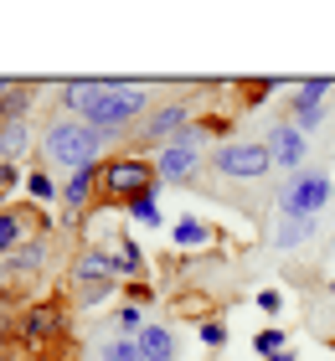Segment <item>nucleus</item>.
Instances as JSON below:
<instances>
[{"mask_svg":"<svg viewBox=\"0 0 335 361\" xmlns=\"http://www.w3.org/2000/svg\"><path fill=\"white\" fill-rule=\"evenodd\" d=\"M104 145H109V135H98V129L83 124V119H52V129L42 135L47 160H52V166H62V171L104 166Z\"/></svg>","mask_w":335,"mask_h":361,"instance_id":"1","label":"nucleus"},{"mask_svg":"<svg viewBox=\"0 0 335 361\" xmlns=\"http://www.w3.org/2000/svg\"><path fill=\"white\" fill-rule=\"evenodd\" d=\"M155 186H160V176L150 155H114L98 171V207H129L134 196H145Z\"/></svg>","mask_w":335,"mask_h":361,"instance_id":"2","label":"nucleus"},{"mask_svg":"<svg viewBox=\"0 0 335 361\" xmlns=\"http://www.w3.org/2000/svg\"><path fill=\"white\" fill-rule=\"evenodd\" d=\"M134 119H150V88L145 83H129V78H114L109 83V93H104V104L93 109V129L98 135H124V129L134 124Z\"/></svg>","mask_w":335,"mask_h":361,"instance_id":"3","label":"nucleus"},{"mask_svg":"<svg viewBox=\"0 0 335 361\" xmlns=\"http://www.w3.org/2000/svg\"><path fill=\"white\" fill-rule=\"evenodd\" d=\"M335 202V180L320 166H305L299 176L284 180L279 191V217H320V212Z\"/></svg>","mask_w":335,"mask_h":361,"instance_id":"4","label":"nucleus"},{"mask_svg":"<svg viewBox=\"0 0 335 361\" xmlns=\"http://www.w3.org/2000/svg\"><path fill=\"white\" fill-rule=\"evenodd\" d=\"M207 166L222 180H263L268 171H274V160H268L263 140H227V145H217V150H212Z\"/></svg>","mask_w":335,"mask_h":361,"instance_id":"5","label":"nucleus"},{"mask_svg":"<svg viewBox=\"0 0 335 361\" xmlns=\"http://www.w3.org/2000/svg\"><path fill=\"white\" fill-rule=\"evenodd\" d=\"M16 336L26 341V346H57L67 336V305L57 300H37L21 310V320H16Z\"/></svg>","mask_w":335,"mask_h":361,"instance_id":"6","label":"nucleus"},{"mask_svg":"<svg viewBox=\"0 0 335 361\" xmlns=\"http://www.w3.org/2000/svg\"><path fill=\"white\" fill-rule=\"evenodd\" d=\"M263 150H268V160H274L279 171L299 176V171H305V160H310V135H305L294 119H279V124H268Z\"/></svg>","mask_w":335,"mask_h":361,"instance_id":"7","label":"nucleus"},{"mask_svg":"<svg viewBox=\"0 0 335 361\" xmlns=\"http://www.w3.org/2000/svg\"><path fill=\"white\" fill-rule=\"evenodd\" d=\"M196 119V114L186 104H160L150 109V119L134 129V140H140V150H165V145H176L181 135H186V124Z\"/></svg>","mask_w":335,"mask_h":361,"instance_id":"8","label":"nucleus"},{"mask_svg":"<svg viewBox=\"0 0 335 361\" xmlns=\"http://www.w3.org/2000/svg\"><path fill=\"white\" fill-rule=\"evenodd\" d=\"M109 83H114V78H73V83H62V88H57V98H62V104L78 114L83 124H88V119H93V109L104 104Z\"/></svg>","mask_w":335,"mask_h":361,"instance_id":"9","label":"nucleus"},{"mask_svg":"<svg viewBox=\"0 0 335 361\" xmlns=\"http://www.w3.org/2000/svg\"><path fill=\"white\" fill-rule=\"evenodd\" d=\"M196 171H201V150H191V145H165V150L155 155V176L171 180V186L196 180Z\"/></svg>","mask_w":335,"mask_h":361,"instance_id":"10","label":"nucleus"},{"mask_svg":"<svg viewBox=\"0 0 335 361\" xmlns=\"http://www.w3.org/2000/svg\"><path fill=\"white\" fill-rule=\"evenodd\" d=\"M98 279H119V274H114L109 248H98V243H93V248H83V253H78V264H73V284L83 289V284H98Z\"/></svg>","mask_w":335,"mask_h":361,"instance_id":"11","label":"nucleus"},{"mask_svg":"<svg viewBox=\"0 0 335 361\" xmlns=\"http://www.w3.org/2000/svg\"><path fill=\"white\" fill-rule=\"evenodd\" d=\"M98 171H104V166H88V171H73V176H67V186H62V207H67V212H83V207L98 196Z\"/></svg>","mask_w":335,"mask_h":361,"instance_id":"12","label":"nucleus"},{"mask_svg":"<svg viewBox=\"0 0 335 361\" xmlns=\"http://www.w3.org/2000/svg\"><path fill=\"white\" fill-rule=\"evenodd\" d=\"M109 258H114V274L145 279V253H140V243H134L129 233H114L109 238Z\"/></svg>","mask_w":335,"mask_h":361,"instance_id":"13","label":"nucleus"},{"mask_svg":"<svg viewBox=\"0 0 335 361\" xmlns=\"http://www.w3.org/2000/svg\"><path fill=\"white\" fill-rule=\"evenodd\" d=\"M21 243H31V217L16 207H0V258H11Z\"/></svg>","mask_w":335,"mask_h":361,"instance_id":"14","label":"nucleus"},{"mask_svg":"<svg viewBox=\"0 0 335 361\" xmlns=\"http://www.w3.org/2000/svg\"><path fill=\"white\" fill-rule=\"evenodd\" d=\"M37 83H16L11 88V98H6V104H0V124H26L31 119V104H37Z\"/></svg>","mask_w":335,"mask_h":361,"instance_id":"15","label":"nucleus"},{"mask_svg":"<svg viewBox=\"0 0 335 361\" xmlns=\"http://www.w3.org/2000/svg\"><path fill=\"white\" fill-rule=\"evenodd\" d=\"M47 264V233H37L31 243H21L11 258H6V274H37Z\"/></svg>","mask_w":335,"mask_h":361,"instance_id":"16","label":"nucleus"},{"mask_svg":"<svg viewBox=\"0 0 335 361\" xmlns=\"http://www.w3.org/2000/svg\"><path fill=\"white\" fill-rule=\"evenodd\" d=\"M171 243H176V248H207V243H212V227L207 222H201V217H176L171 222Z\"/></svg>","mask_w":335,"mask_h":361,"instance_id":"17","label":"nucleus"},{"mask_svg":"<svg viewBox=\"0 0 335 361\" xmlns=\"http://www.w3.org/2000/svg\"><path fill=\"white\" fill-rule=\"evenodd\" d=\"M31 150V124H0V160L16 166V160H26Z\"/></svg>","mask_w":335,"mask_h":361,"instance_id":"18","label":"nucleus"},{"mask_svg":"<svg viewBox=\"0 0 335 361\" xmlns=\"http://www.w3.org/2000/svg\"><path fill=\"white\" fill-rule=\"evenodd\" d=\"M330 78H310V83H299L294 88V98H289V104H294V114H310V109H325V98H330ZM294 114H289V119H294Z\"/></svg>","mask_w":335,"mask_h":361,"instance_id":"19","label":"nucleus"},{"mask_svg":"<svg viewBox=\"0 0 335 361\" xmlns=\"http://www.w3.org/2000/svg\"><path fill=\"white\" fill-rule=\"evenodd\" d=\"M140 356L145 361H171L176 356L171 331H165V325H145V331H140Z\"/></svg>","mask_w":335,"mask_h":361,"instance_id":"20","label":"nucleus"},{"mask_svg":"<svg viewBox=\"0 0 335 361\" xmlns=\"http://www.w3.org/2000/svg\"><path fill=\"white\" fill-rule=\"evenodd\" d=\"M310 238H315V217H279V233H274L279 248H299Z\"/></svg>","mask_w":335,"mask_h":361,"instance_id":"21","label":"nucleus"},{"mask_svg":"<svg viewBox=\"0 0 335 361\" xmlns=\"http://www.w3.org/2000/svg\"><path fill=\"white\" fill-rule=\"evenodd\" d=\"M124 212H129V222H140V227H160V196H155V191L134 196Z\"/></svg>","mask_w":335,"mask_h":361,"instance_id":"22","label":"nucleus"},{"mask_svg":"<svg viewBox=\"0 0 335 361\" xmlns=\"http://www.w3.org/2000/svg\"><path fill=\"white\" fill-rule=\"evenodd\" d=\"M104 361H145L140 356V336H114V341H104Z\"/></svg>","mask_w":335,"mask_h":361,"instance_id":"23","label":"nucleus"},{"mask_svg":"<svg viewBox=\"0 0 335 361\" xmlns=\"http://www.w3.org/2000/svg\"><path fill=\"white\" fill-rule=\"evenodd\" d=\"M253 351H258V356H279V351H289V341H284V325H263V331L253 336Z\"/></svg>","mask_w":335,"mask_h":361,"instance_id":"24","label":"nucleus"},{"mask_svg":"<svg viewBox=\"0 0 335 361\" xmlns=\"http://www.w3.org/2000/svg\"><path fill=\"white\" fill-rule=\"evenodd\" d=\"M26 191H31V202H57V186H52V176H47V171H31L26 176Z\"/></svg>","mask_w":335,"mask_h":361,"instance_id":"25","label":"nucleus"},{"mask_svg":"<svg viewBox=\"0 0 335 361\" xmlns=\"http://www.w3.org/2000/svg\"><path fill=\"white\" fill-rule=\"evenodd\" d=\"M109 294H114V279H98V284H83L78 289V305H104Z\"/></svg>","mask_w":335,"mask_h":361,"instance_id":"26","label":"nucleus"},{"mask_svg":"<svg viewBox=\"0 0 335 361\" xmlns=\"http://www.w3.org/2000/svg\"><path fill=\"white\" fill-rule=\"evenodd\" d=\"M176 310H181V315H196V325H201V320H212V315H207V310H212V305H207V294H186V300L176 294Z\"/></svg>","mask_w":335,"mask_h":361,"instance_id":"27","label":"nucleus"},{"mask_svg":"<svg viewBox=\"0 0 335 361\" xmlns=\"http://www.w3.org/2000/svg\"><path fill=\"white\" fill-rule=\"evenodd\" d=\"M114 325H119L124 336H140V331H145V315H140V305H124L119 315H114Z\"/></svg>","mask_w":335,"mask_h":361,"instance_id":"28","label":"nucleus"},{"mask_svg":"<svg viewBox=\"0 0 335 361\" xmlns=\"http://www.w3.org/2000/svg\"><path fill=\"white\" fill-rule=\"evenodd\" d=\"M196 336H201V346H227V325H217V320H201Z\"/></svg>","mask_w":335,"mask_h":361,"instance_id":"29","label":"nucleus"},{"mask_svg":"<svg viewBox=\"0 0 335 361\" xmlns=\"http://www.w3.org/2000/svg\"><path fill=\"white\" fill-rule=\"evenodd\" d=\"M124 294H129V305H150V300H155V289H150L145 279H134V284H124Z\"/></svg>","mask_w":335,"mask_h":361,"instance_id":"30","label":"nucleus"},{"mask_svg":"<svg viewBox=\"0 0 335 361\" xmlns=\"http://www.w3.org/2000/svg\"><path fill=\"white\" fill-rule=\"evenodd\" d=\"M258 310H263V315H279V310H284V294H279V289H258Z\"/></svg>","mask_w":335,"mask_h":361,"instance_id":"31","label":"nucleus"},{"mask_svg":"<svg viewBox=\"0 0 335 361\" xmlns=\"http://www.w3.org/2000/svg\"><path fill=\"white\" fill-rule=\"evenodd\" d=\"M16 180H21V171H16V166H6V160H0V202H6V191L16 186Z\"/></svg>","mask_w":335,"mask_h":361,"instance_id":"32","label":"nucleus"},{"mask_svg":"<svg viewBox=\"0 0 335 361\" xmlns=\"http://www.w3.org/2000/svg\"><path fill=\"white\" fill-rule=\"evenodd\" d=\"M11 336H16V320L6 315V310H0V346H6V341H11Z\"/></svg>","mask_w":335,"mask_h":361,"instance_id":"33","label":"nucleus"},{"mask_svg":"<svg viewBox=\"0 0 335 361\" xmlns=\"http://www.w3.org/2000/svg\"><path fill=\"white\" fill-rule=\"evenodd\" d=\"M11 88H16V78H0V104L11 98Z\"/></svg>","mask_w":335,"mask_h":361,"instance_id":"34","label":"nucleus"},{"mask_svg":"<svg viewBox=\"0 0 335 361\" xmlns=\"http://www.w3.org/2000/svg\"><path fill=\"white\" fill-rule=\"evenodd\" d=\"M263 361H294V351H279V356H263Z\"/></svg>","mask_w":335,"mask_h":361,"instance_id":"35","label":"nucleus"},{"mask_svg":"<svg viewBox=\"0 0 335 361\" xmlns=\"http://www.w3.org/2000/svg\"><path fill=\"white\" fill-rule=\"evenodd\" d=\"M325 289H330V294H335V274H330V284H325Z\"/></svg>","mask_w":335,"mask_h":361,"instance_id":"36","label":"nucleus"}]
</instances>
